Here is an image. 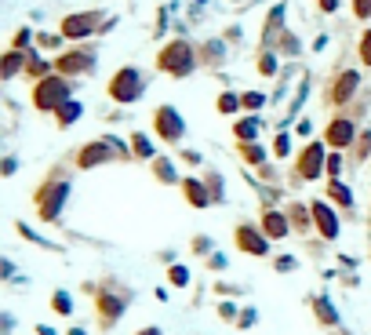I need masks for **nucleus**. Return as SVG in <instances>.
<instances>
[{
	"label": "nucleus",
	"mask_w": 371,
	"mask_h": 335,
	"mask_svg": "<svg viewBox=\"0 0 371 335\" xmlns=\"http://www.w3.org/2000/svg\"><path fill=\"white\" fill-rule=\"evenodd\" d=\"M160 66H164L168 73L175 77H186L193 70V55H189V47L182 40H175L171 47H164V55H160Z\"/></svg>",
	"instance_id": "nucleus-1"
},
{
	"label": "nucleus",
	"mask_w": 371,
	"mask_h": 335,
	"mask_svg": "<svg viewBox=\"0 0 371 335\" xmlns=\"http://www.w3.org/2000/svg\"><path fill=\"white\" fill-rule=\"evenodd\" d=\"M113 99L117 102H135L139 99V91H142V81H139V73L135 70H120L117 77H113Z\"/></svg>",
	"instance_id": "nucleus-2"
},
{
	"label": "nucleus",
	"mask_w": 371,
	"mask_h": 335,
	"mask_svg": "<svg viewBox=\"0 0 371 335\" xmlns=\"http://www.w3.org/2000/svg\"><path fill=\"white\" fill-rule=\"evenodd\" d=\"M66 95H70V88L58 81V77H52V81H44L40 88H37V95H33V102L40 106V109H58L62 102H66Z\"/></svg>",
	"instance_id": "nucleus-3"
},
{
	"label": "nucleus",
	"mask_w": 371,
	"mask_h": 335,
	"mask_svg": "<svg viewBox=\"0 0 371 335\" xmlns=\"http://www.w3.org/2000/svg\"><path fill=\"white\" fill-rule=\"evenodd\" d=\"M320 164H324V150H320V142H317V146H310V150L302 153L299 175H302V179H317V175H320Z\"/></svg>",
	"instance_id": "nucleus-4"
},
{
	"label": "nucleus",
	"mask_w": 371,
	"mask_h": 335,
	"mask_svg": "<svg viewBox=\"0 0 371 335\" xmlns=\"http://www.w3.org/2000/svg\"><path fill=\"white\" fill-rule=\"evenodd\" d=\"M113 153H120V142H95V146H88L84 153H80V164H102L106 157H113Z\"/></svg>",
	"instance_id": "nucleus-5"
},
{
	"label": "nucleus",
	"mask_w": 371,
	"mask_h": 335,
	"mask_svg": "<svg viewBox=\"0 0 371 335\" xmlns=\"http://www.w3.org/2000/svg\"><path fill=\"white\" fill-rule=\"evenodd\" d=\"M157 127H160V135H164V139H179L182 135V117L175 114L171 106H164L157 114Z\"/></svg>",
	"instance_id": "nucleus-6"
},
{
	"label": "nucleus",
	"mask_w": 371,
	"mask_h": 335,
	"mask_svg": "<svg viewBox=\"0 0 371 335\" xmlns=\"http://www.w3.org/2000/svg\"><path fill=\"white\" fill-rule=\"evenodd\" d=\"M62 201H66V182H58V186H52V189H47V194H44V208H40V215L44 219H55L58 215V208H62Z\"/></svg>",
	"instance_id": "nucleus-7"
},
{
	"label": "nucleus",
	"mask_w": 371,
	"mask_h": 335,
	"mask_svg": "<svg viewBox=\"0 0 371 335\" xmlns=\"http://www.w3.org/2000/svg\"><path fill=\"white\" fill-rule=\"evenodd\" d=\"M91 26H95L91 15H73V19L62 22V33H66V37H88Z\"/></svg>",
	"instance_id": "nucleus-8"
},
{
	"label": "nucleus",
	"mask_w": 371,
	"mask_h": 335,
	"mask_svg": "<svg viewBox=\"0 0 371 335\" xmlns=\"http://www.w3.org/2000/svg\"><path fill=\"white\" fill-rule=\"evenodd\" d=\"M237 241H240V248L244 251H251V255H266V241L255 230H248V226H240V233H237Z\"/></svg>",
	"instance_id": "nucleus-9"
},
{
	"label": "nucleus",
	"mask_w": 371,
	"mask_h": 335,
	"mask_svg": "<svg viewBox=\"0 0 371 335\" xmlns=\"http://www.w3.org/2000/svg\"><path fill=\"white\" fill-rule=\"evenodd\" d=\"M313 219H317V226L324 230V237H335V233H338V222H335V215H331L328 204H313Z\"/></svg>",
	"instance_id": "nucleus-10"
},
{
	"label": "nucleus",
	"mask_w": 371,
	"mask_h": 335,
	"mask_svg": "<svg viewBox=\"0 0 371 335\" xmlns=\"http://www.w3.org/2000/svg\"><path fill=\"white\" fill-rule=\"evenodd\" d=\"M349 139H353V124L349 120H335L328 127V142H331V146H346Z\"/></svg>",
	"instance_id": "nucleus-11"
},
{
	"label": "nucleus",
	"mask_w": 371,
	"mask_h": 335,
	"mask_svg": "<svg viewBox=\"0 0 371 335\" xmlns=\"http://www.w3.org/2000/svg\"><path fill=\"white\" fill-rule=\"evenodd\" d=\"M58 70H66V73H84L91 70V55H66V59H58Z\"/></svg>",
	"instance_id": "nucleus-12"
},
{
	"label": "nucleus",
	"mask_w": 371,
	"mask_h": 335,
	"mask_svg": "<svg viewBox=\"0 0 371 335\" xmlns=\"http://www.w3.org/2000/svg\"><path fill=\"white\" fill-rule=\"evenodd\" d=\"M353 88H357V73H346L335 88V102H346V95H353Z\"/></svg>",
	"instance_id": "nucleus-13"
},
{
	"label": "nucleus",
	"mask_w": 371,
	"mask_h": 335,
	"mask_svg": "<svg viewBox=\"0 0 371 335\" xmlns=\"http://www.w3.org/2000/svg\"><path fill=\"white\" fill-rule=\"evenodd\" d=\"M266 230H269V237H284V233H287V222H284V215L269 212V215H266Z\"/></svg>",
	"instance_id": "nucleus-14"
},
{
	"label": "nucleus",
	"mask_w": 371,
	"mask_h": 335,
	"mask_svg": "<svg viewBox=\"0 0 371 335\" xmlns=\"http://www.w3.org/2000/svg\"><path fill=\"white\" fill-rule=\"evenodd\" d=\"M186 194H189V201L197 204V208H204V204H207V189H204L200 182H193V179H189V182H186Z\"/></svg>",
	"instance_id": "nucleus-15"
},
{
	"label": "nucleus",
	"mask_w": 371,
	"mask_h": 335,
	"mask_svg": "<svg viewBox=\"0 0 371 335\" xmlns=\"http://www.w3.org/2000/svg\"><path fill=\"white\" fill-rule=\"evenodd\" d=\"M77 117H80V106H77V102H62V106H58V120H62V124H73Z\"/></svg>",
	"instance_id": "nucleus-16"
},
{
	"label": "nucleus",
	"mask_w": 371,
	"mask_h": 335,
	"mask_svg": "<svg viewBox=\"0 0 371 335\" xmlns=\"http://www.w3.org/2000/svg\"><path fill=\"white\" fill-rule=\"evenodd\" d=\"M331 197H335V201H342V204H353V194H349L342 182H331Z\"/></svg>",
	"instance_id": "nucleus-17"
},
{
	"label": "nucleus",
	"mask_w": 371,
	"mask_h": 335,
	"mask_svg": "<svg viewBox=\"0 0 371 335\" xmlns=\"http://www.w3.org/2000/svg\"><path fill=\"white\" fill-rule=\"evenodd\" d=\"M317 313H320V317H324V321H328V325H335V321H338V317H335V310H331V302H328V299H320V302H317Z\"/></svg>",
	"instance_id": "nucleus-18"
},
{
	"label": "nucleus",
	"mask_w": 371,
	"mask_h": 335,
	"mask_svg": "<svg viewBox=\"0 0 371 335\" xmlns=\"http://www.w3.org/2000/svg\"><path fill=\"white\" fill-rule=\"evenodd\" d=\"M19 66H22V55H19V52H11V55L4 59V77H11Z\"/></svg>",
	"instance_id": "nucleus-19"
},
{
	"label": "nucleus",
	"mask_w": 371,
	"mask_h": 335,
	"mask_svg": "<svg viewBox=\"0 0 371 335\" xmlns=\"http://www.w3.org/2000/svg\"><path fill=\"white\" fill-rule=\"evenodd\" d=\"M135 153H139V157H153V146H150L146 135H135Z\"/></svg>",
	"instance_id": "nucleus-20"
},
{
	"label": "nucleus",
	"mask_w": 371,
	"mask_h": 335,
	"mask_svg": "<svg viewBox=\"0 0 371 335\" xmlns=\"http://www.w3.org/2000/svg\"><path fill=\"white\" fill-rule=\"evenodd\" d=\"M255 132H259V120H244V124H237V135H240V139H251Z\"/></svg>",
	"instance_id": "nucleus-21"
},
{
	"label": "nucleus",
	"mask_w": 371,
	"mask_h": 335,
	"mask_svg": "<svg viewBox=\"0 0 371 335\" xmlns=\"http://www.w3.org/2000/svg\"><path fill=\"white\" fill-rule=\"evenodd\" d=\"M219 109H222V114H230V109H237V99H233V95H222V99H219Z\"/></svg>",
	"instance_id": "nucleus-22"
},
{
	"label": "nucleus",
	"mask_w": 371,
	"mask_h": 335,
	"mask_svg": "<svg viewBox=\"0 0 371 335\" xmlns=\"http://www.w3.org/2000/svg\"><path fill=\"white\" fill-rule=\"evenodd\" d=\"M244 106H251V109H259V106H262V95H259V91H251V95H244Z\"/></svg>",
	"instance_id": "nucleus-23"
},
{
	"label": "nucleus",
	"mask_w": 371,
	"mask_h": 335,
	"mask_svg": "<svg viewBox=\"0 0 371 335\" xmlns=\"http://www.w3.org/2000/svg\"><path fill=\"white\" fill-rule=\"evenodd\" d=\"M361 59L371 66V29H368V37H364V47H361Z\"/></svg>",
	"instance_id": "nucleus-24"
},
{
	"label": "nucleus",
	"mask_w": 371,
	"mask_h": 335,
	"mask_svg": "<svg viewBox=\"0 0 371 335\" xmlns=\"http://www.w3.org/2000/svg\"><path fill=\"white\" fill-rule=\"evenodd\" d=\"M55 310H62V313H70V295H55Z\"/></svg>",
	"instance_id": "nucleus-25"
},
{
	"label": "nucleus",
	"mask_w": 371,
	"mask_h": 335,
	"mask_svg": "<svg viewBox=\"0 0 371 335\" xmlns=\"http://www.w3.org/2000/svg\"><path fill=\"white\" fill-rule=\"evenodd\" d=\"M171 281H175V284H186L189 277H186V270H182V266H175V270H171Z\"/></svg>",
	"instance_id": "nucleus-26"
},
{
	"label": "nucleus",
	"mask_w": 371,
	"mask_h": 335,
	"mask_svg": "<svg viewBox=\"0 0 371 335\" xmlns=\"http://www.w3.org/2000/svg\"><path fill=\"white\" fill-rule=\"evenodd\" d=\"M102 310L106 313H120V302L117 299H102Z\"/></svg>",
	"instance_id": "nucleus-27"
},
{
	"label": "nucleus",
	"mask_w": 371,
	"mask_h": 335,
	"mask_svg": "<svg viewBox=\"0 0 371 335\" xmlns=\"http://www.w3.org/2000/svg\"><path fill=\"white\" fill-rule=\"evenodd\" d=\"M357 15H361V19H368V15H371V0H357Z\"/></svg>",
	"instance_id": "nucleus-28"
},
{
	"label": "nucleus",
	"mask_w": 371,
	"mask_h": 335,
	"mask_svg": "<svg viewBox=\"0 0 371 335\" xmlns=\"http://www.w3.org/2000/svg\"><path fill=\"white\" fill-rule=\"evenodd\" d=\"M244 153H248V161H255V164H259V161H262V150H259V146H248Z\"/></svg>",
	"instance_id": "nucleus-29"
},
{
	"label": "nucleus",
	"mask_w": 371,
	"mask_h": 335,
	"mask_svg": "<svg viewBox=\"0 0 371 335\" xmlns=\"http://www.w3.org/2000/svg\"><path fill=\"white\" fill-rule=\"evenodd\" d=\"M157 171H160V179H175V175H171V164H164V161L157 164Z\"/></svg>",
	"instance_id": "nucleus-30"
},
{
	"label": "nucleus",
	"mask_w": 371,
	"mask_h": 335,
	"mask_svg": "<svg viewBox=\"0 0 371 335\" xmlns=\"http://www.w3.org/2000/svg\"><path fill=\"white\" fill-rule=\"evenodd\" d=\"M44 70H47V66H44V62H37V59H33V62H29V73H37V77H40Z\"/></svg>",
	"instance_id": "nucleus-31"
},
{
	"label": "nucleus",
	"mask_w": 371,
	"mask_h": 335,
	"mask_svg": "<svg viewBox=\"0 0 371 335\" xmlns=\"http://www.w3.org/2000/svg\"><path fill=\"white\" fill-rule=\"evenodd\" d=\"M320 8H324V11H335V8H338V0H320Z\"/></svg>",
	"instance_id": "nucleus-32"
},
{
	"label": "nucleus",
	"mask_w": 371,
	"mask_h": 335,
	"mask_svg": "<svg viewBox=\"0 0 371 335\" xmlns=\"http://www.w3.org/2000/svg\"><path fill=\"white\" fill-rule=\"evenodd\" d=\"M142 335H160V332H157V328H150V332H142Z\"/></svg>",
	"instance_id": "nucleus-33"
}]
</instances>
